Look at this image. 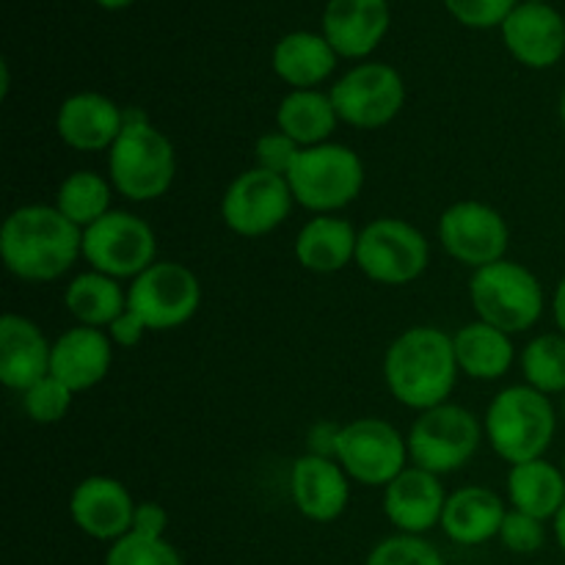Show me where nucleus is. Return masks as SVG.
I'll return each instance as SVG.
<instances>
[{"mask_svg":"<svg viewBox=\"0 0 565 565\" xmlns=\"http://www.w3.org/2000/svg\"><path fill=\"white\" fill-rule=\"evenodd\" d=\"M0 254L17 279L53 281L83 254V232L58 207L28 204L6 218Z\"/></svg>","mask_w":565,"mask_h":565,"instance_id":"obj_1","label":"nucleus"},{"mask_svg":"<svg viewBox=\"0 0 565 565\" xmlns=\"http://www.w3.org/2000/svg\"><path fill=\"white\" fill-rule=\"evenodd\" d=\"M452 337L434 326H414L390 345L384 359L386 386L397 403L417 412L441 406L458 375Z\"/></svg>","mask_w":565,"mask_h":565,"instance_id":"obj_2","label":"nucleus"},{"mask_svg":"<svg viewBox=\"0 0 565 565\" xmlns=\"http://www.w3.org/2000/svg\"><path fill=\"white\" fill-rule=\"evenodd\" d=\"M555 408L533 386H508L486 412V436L502 461L511 467L539 461L555 436Z\"/></svg>","mask_w":565,"mask_h":565,"instance_id":"obj_3","label":"nucleus"},{"mask_svg":"<svg viewBox=\"0 0 565 565\" xmlns=\"http://www.w3.org/2000/svg\"><path fill=\"white\" fill-rule=\"evenodd\" d=\"M110 182L130 202H152L171 188L177 154L169 138L149 121H127L108 154Z\"/></svg>","mask_w":565,"mask_h":565,"instance_id":"obj_4","label":"nucleus"},{"mask_svg":"<svg viewBox=\"0 0 565 565\" xmlns=\"http://www.w3.org/2000/svg\"><path fill=\"white\" fill-rule=\"evenodd\" d=\"M469 296L478 318L505 334H522L539 323L544 312V290L539 276L511 259H500L475 270Z\"/></svg>","mask_w":565,"mask_h":565,"instance_id":"obj_5","label":"nucleus"},{"mask_svg":"<svg viewBox=\"0 0 565 565\" xmlns=\"http://www.w3.org/2000/svg\"><path fill=\"white\" fill-rule=\"evenodd\" d=\"M292 199L301 207L315 213H331L362 193L364 166L353 149L345 143H318V147H303L292 163L290 174Z\"/></svg>","mask_w":565,"mask_h":565,"instance_id":"obj_6","label":"nucleus"},{"mask_svg":"<svg viewBox=\"0 0 565 565\" xmlns=\"http://www.w3.org/2000/svg\"><path fill=\"white\" fill-rule=\"evenodd\" d=\"M480 423L472 412L452 403L428 408L408 434V456L430 475H447L467 467L480 447Z\"/></svg>","mask_w":565,"mask_h":565,"instance_id":"obj_7","label":"nucleus"},{"mask_svg":"<svg viewBox=\"0 0 565 565\" xmlns=\"http://www.w3.org/2000/svg\"><path fill=\"white\" fill-rule=\"evenodd\" d=\"M428 259V241L408 221L375 218L359 232L356 265L379 285H408L419 279Z\"/></svg>","mask_w":565,"mask_h":565,"instance_id":"obj_8","label":"nucleus"},{"mask_svg":"<svg viewBox=\"0 0 565 565\" xmlns=\"http://www.w3.org/2000/svg\"><path fill=\"white\" fill-rule=\"evenodd\" d=\"M154 252L158 241L152 226L125 210H110L97 224L83 230V257L97 274L110 279L141 276L149 265H154Z\"/></svg>","mask_w":565,"mask_h":565,"instance_id":"obj_9","label":"nucleus"},{"mask_svg":"<svg viewBox=\"0 0 565 565\" xmlns=\"http://www.w3.org/2000/svg\"><path fill=\"white\" fill-rule=\"evenodd\" d=\"M342 469L362 486H390L406 469L408 441L384 419H353L331 439Z\"/></svg>","mask_w":565,"mask_h":565,"instance_id":"obj_10","label":"nucleus"},{"mask_svg":"<svg viewBox=\"0 0 565 565\" xmlns=\"http://www.w3.org/2000/svg\"><path fill=\"white\" fill-rule=\"evenodd\" d=\"M202 303L196 274L180 263H154L136 276L127 292V309L147 323V329L169 331L188 323Z\"/></svg>","mask_w":565,"mask_h":565,"instance_id":"obj_11","label":"nucleus"},{"mask_svg":"<svg viewBox=\"0 0 565 565\" xmlns=\"http://www.w3.org/2000/svg\"><path fill=\"white\" fill-rule=\"evenodd\" d=\"M329 97L345 125L375 130L390 125L401 114L406 88L403 77L390 64H362L337 81Z\"/></svg>","mask_w":565,"mask_h":565,"instance_id":"obj_12","label":"nucleus"},{"mask_svg":"<svg viewBox=\"0 0 565 565\" xmlns=\"http://www.w3.org/2000/svg\"><path fill=\"white\" fill-rule=\"evenodd\" d=\"M292 191L287 177L252 169L237 177L224 193L221 215L235 235L259 237L274 232L290 215Z\"/></svg>","mask_w":565,"mask_h":565,"instance_id":"obj_13","label":"nucleus"},{"mask_svg":"<svg viewBox=\"0 0 565 565\" xmlns=\"http://www.w3.org/2000/svg\"><path fill=\"white\" fill-rule=\"evenodd\" d=\"M439 237L452 259L469 268H486L505 259L511 232L505 218L489 204L458 202L441 215Z\"/></svg>","mask_w":565,"mask_h":565,"instance_id":"obj_14","label":"nucleus"},{"mask_svg":"<svg viewBox=\"0 0 565 565\" xmlns=\"http://www.w3.org/2000/svg\"><path fill=\"white\" fill-rule=\"evenodd\" d=\"M72 522L97 541H119L132 530L136 502L114 478L94 475L77 483L70 500Z\"/></svg>","mask_w":565,"mask_h":565,"instance_id":"obj_15","label":"nucleus"},{"mask_svg":"<svg viewBox=\"0 0 565 565\" xmlns=\"http://www.w3.org/2000/svg\"><path fill=\"white\" fill-rule=\"evenodd\" d=\"M447 494L439 483V475H430L425 469L412 467L403 469L384 494L386 519L403 530L406 535H423L441 524L445 516Z\"/></svg>","mask_w":565,"mask_h":565,"instance_id":"obj_16","label":"nucleus"},{"mask_svg":"<svg viewBox=\"0 0 565 565\" xmlns=\"http://www.w3.org/2000/svg\"><path fill=\"white\" fill-rule=\"evenodd\" d=\"M502 39L524 66L546 70L565 53V22L546 3H524L502 22Z\"/></svg>","mask_w":565,"mask_h":565,"instance_id":"obj_17","label":"nucleus"},{"mask_svg":"<svg viewBox=\"0 0 565 565\" xmlns=\"http://www.w3.org/2000/svg\"><path fill=\"white\" fill-rule=\"evenodd\" d=\"M61 141L81 152L110 149L125 130V110L105 94L83 92L66 99L55 116Z\"/></svg>","mask_w":565,"mask_h":565,"instance_id":"obj_18","label":"nucleus"},{"mask_svg":"<svg viewBox=\"0 0 565 565\" xmlns=\"http://www.w3.org/2000/svg\"><path fill=\"white\" fill-rule=\"evenodd\" d=\"M53 345L22 315H3L0 320V381L17 392L31 390L50 375Z\"/></svg>","mask_w":565,"mask_h":565,"instance_id":"obj_19","label":"nucleus"},{"mask_svg":"<svg viewBox=\"0 0 565 565\" xmlns=\"http://www.w3.org/2000/svg\"><path fill=\"white\" fill-rule=\"evenodd\" d=\"M390 28L386 0H331L323 14V33L337 55L364 58L379 47Z\"/></svg>","mask_w":565,"mask_h":565,"instance_id":"obj_20","label":"nucleus"},{"mask_svg":"<svg viewBox=\"0 0 565 565\" xmlns=\"http://www.w3.org/2000/svg\"><path fill=\"white\" fill-rule=\"evenodd\" d=\"M345 469L323 456H301L292 463L290 491L298 511L312 522H334L351 500Z\"/></svg>","mask_w":565,"mask_h":565,"instance_id":"obj_21","label":"nucleus"},{"mask_svg":"<svg viewBox=\"0 0 565 565\" xmlns=\"http://www.w3.org/2000/svg\"><path fill=\"white\" fill-rule=\"evenodd\" d=\"M110 362H114L110 337L92 326H81L55 340L50 375L70 386L72 392H83L97 386L108 375Z\"/></svg>","mask_w":565,"mask_h":565,"instance_id":"obj_22","label":"nucleus"},{"mask_svg":"<svg viewBox=\"0 0 565 565\" xmlns=\"http://www.w3.org/2000/svg\"><path fill=\"white\" fill-rule=\"evenodd\" d=\"M505 516V502L494 491L483 486H467L447 497L441 530L456 544L478 546L500 535Z\"/></svg>","mask_w":565,"mask_h":565,"instance_id":"obj_23","label":"nucleus"},{"mask_svg":"<svg viewBox=\"0 0 565 565\" xmlns=\"http://www.w3.org/2000/svg\"><path fill=\"white\" fill-rule=\"evenodd\" d=\"M359 232L351 221L318 215L309 221L296 237L298 263L315 274H334L345 268L351 259H356Z\"/></svg>","mask_w":565,"mask_h":565,"instance_id":"obj_24","label":"nucleus"},{"mask_svg":"<svg viewBox=\"0 0 565 565\" xmlns=\"http://www.w3.org/2000/svg\"><path fill=\"white\" fill-rule=\"evenodd\" d=\"M508 497L513 511H522L541 522L555 519L565 505V472L544 458L516 463L508 475Z\"/></svg>","mask_w":565,"mask_h":565,"instance_id":"obj_25","label":"nucleus"},{"mask_svg":"<svg viewBox=\"0 0 565 565\" xmlns=\"http://www.w3.org/2000/svg\"><path fill=\"white\" fill-rule=\"evenodd\" d=\"M452 345H456L458 367L469 379L497 381L513 364L511 334L486 323V320H475V323L458 329V334L452 337Z\"/></svg>","mask_w":565,"mask_h":565,"instance_id":"obj_26","label":"nucleus"},{"mask_svg":"<svg viewBox=\"0 0 565 565\" xmlns=\"http://www.w3.org/2000/svg\"><path fill=\"white\" fill-rule=\"evenodd\" d=\"M337 66V53L326 36L315 33H290L274 50V70L285 83L309 88L323 83Z\"/></svg>","mask_w":565,"mask_h":565,"instance_id":"obj_27","label":"nucleus"},{"mask_svg":"<svg viewBox=\"0 0 565 565\" xmlns=\"http://www.w3.org/2000/svg\"><path fill=\"white\" fill-rule=\"evenodd\" d=\"M334 103L326 94L312 92V88H296L281 99L279 110H276V125L279 132L298 143V147H318V143L329 141L331 132L337 130Z\"/></svg>","mask_w":565,"mask_h":565,"instance_id":"obj_28","label":"nucleus"},{"mask_svg":"<svg viewBox=\"0 0 565 565\" xmlns=\"http://www.w3.org/2000/svg\"><path fill=\"white\" fill-rule=\"evenodd\" d=\"M66 309L81 320L83 326H110L127 309V296L116 279L105 274H81L66 287Z\"/></svg>","mask_w":565,"mask_h":565,"instance_id":"obj_29","label":"nucleus"},{"mask_svg":"<svg viewBox=\"0 0 565 565\" xmlns=\"http://www.w3.org/2000/svg\"><path fill=\"white\" fill-rule=\"evenodd\" d=\"M55 207L72 224L88 230L110 213V182L94 171H75L61 182Z\"/></svg>","mask_w":565,"mask_h":565,"instance_id":"obj_30","label":"nucleus"},{"mask_svg":"<svg viewBox=\"0 0 565 565\" xmlns=\"http://www.w3.org/2000/svg\"><path fill=\"white\" fill-rule=\"evenodd\" d=\"M522 370L527 386L544 395H565V334H541L524 348Z\"/></svg>","mask_w":565,"mask_h":565,"instance_id":"obj_31","label":"nucleus"},{"mask_svg":"<svg viewBox=\"0 0 565 565\" xmlns=\"http://www.w3.org/2000/svg\"><path fill=\"white\" fill-rule=\"evenodd\" d=\"M105 565H185L180 552L166 539H149V535L127 533L125 539L114 541L105 555Z\"/></svg>","mask_w":565,"mask_h":565,"instance_id":"obj_32","label":"nucleus"},{"mask_svg":"<svg viewBox=\"0 0 565 565\" xmlns=\"http://www.w3.org/2000/svg\"><path fill=\"white\" fill-rule=\"evenodd\" d=\"M364 565H445L439 550L419 535H392L370 552Z\"/></svg>","mask_w":565,"mask_h":565,"instance_id":"obj_33","label":"nucleus"},{"mask_svg":"<svg viewBox=\"0 0 565 565\" xmlns=\"http://www.w3.org/2000/svg\"><path fill=\"white\" fill-rule=\"evenodd\" d=\"M72 395L75 392L70 386L61 384L58 379L47 375L39 384H33L31 390L22 392V406H25V414L39 425H53L70 412Z\"/></svg>","mask_w":565,"mask_h":565,"instance_id":"obj_34","label":"nucleus"},{"mask_svg":"<svg viewBox=\"0 0 565 565\" xmlns=\"http://www.w3.org/2000/svg\"><path fill=\"white\" fill-rule=\"evenodd\" d=\"M500 541L505 544V550L516 552V555H533L546 544L544 522L522 511H508L500 530Z\"/></svg>","mask_w":565,"mask_h":565,"instance_id":"obj_35","label":"nucleus"},{"mask_svg":"<svg viewBox=\"0 0 565 565\" xmlns=\"http://www.w3.org/2000/svg\"><path fill=\"white\" fill-rule=\"evenodd\" d=\"M458 22L469 28L502 25L516 9V0H445Z\"/></svg>","mask_w":565,"mask_h":565,"instance_id":"obj_36","label":"nucleus"},{"mask_svg":"<svg viewBox=\"0 0 565 565\" xmlns=\"http://www.w3.org/2000/svg\"><path fill=\"white\" fill-rule=\"evenodd\" d=\"M301 149L303 147H298L292 138L285 136V132H268V136H263L257 141L254 154H257L259 169L274 171V174H279V177H287Z\"/></svg>","mask_w":565,"mask_h":565,"instance_id":"obj_37","label":"nucleus"},{"mask_svg":"<svg viewBox=\"0 0 565 565\" xmlns=\"http://www.w3.org/2000/svg\"><path fill=\"white\" fill-rule=\"evenodd\" d=\"M166 527H169V513H166L163 505H158V502H138L130 533L149 535V539H163Z\"/></svg>","mask_w":565,"mask_h":565,"instance_id":"obj_38","label":"nucleus"},{"mask_svg":"<svg viewBox=\"0 0 565 565\" xmlns=\"http://www.w3.org/2000/svg\"><path fill=\"white\" fill-rule=\"evenodd\" d=\"M110 331V340L116 342V345L121 348H132L141 342L143 331H147V323H143L141 318H138L136 312H130V309H125V312L119 315V318L114 320V323L108 326Z\"/></svg>","mask_w":565,"mask_h":565,"instance_id":"obj_39","label":"nucleus"},{"mask_svg":"<svg viewBox=\"0 0 565 565\" xmlns=\"http://www.w3.org/2000/svg\"><path fill=\"white\" fill-rule=\"evenodd\" d=\"M552 312H555L557 329H561L563 334H565V276H563V281H561V285H557V290H555V301H552Z\"/></svg>","mask_w":565,"mask_h":565,"instance_id":"obj_40","label":"nucleus"},{"mask_svg":"<svg viewBox=\"0 0 565 565\" xmlns=\"http://www.w3.org/2000/svg\"><path fill=\"white\" fill-rule=\"evenodd\" d=\"M555 539H557V544H561V550L565 552V505L555 516Z\"/></svg>","mask_w":565,"mask_h":565,"instance_id":"obj_41","label":"nucleus"},{"mask_svg":"<svg viewBox=\"0 0 565 565\" xmlns=\"http://www.w3.org/2000/svg\"><path fill=\"white\" fill-rule=\"evenodd\" d=\"M99 6H105V9H125V6H130L132 0H97Z\"/></svg>","mask_w":565,"mask_h":565,"instance_id":"obj_42","label":"nucleus"},{"mask_svg":"<svg viewBox=\"0 0 565 565\" xmlns=\"http://www.w3.org/2000/svg\"><path fill=\"white\" fill-rule=\"evenodd\" d=\"M561 119H563V127H565V88H563V97H561Z\"/></svg>","mask_w":565,"mask_h":565,"instance_id":"obj_43","label":"nucleus"},{"mask_svg":"<svg viewBox=\"0 0 565 565\" xmlns=\"http://www.w3.org/2000/svg\"><path fill=\"white\" fill-rule=\"evenodd\" d=\"M527 3H544V0H527Z\"/></svg>","mask_w":565,"mask_h":565,"instance_id":"obj_44","label":"nucleus"},{"mask_svg":"<svg viewBox=\"0 0 565 565\" xmlns=\"http://www.w3.org/2000/svg\"><path fill=\"white\" fill-rule=\"evenodd\" d=\"M563 472H565V461H563Z\"/></svg>","mask_w":565,"mask_h":565,"instance_id":"obj_45","label":"nucleus"},{"mask_svg":"<svg viewBox=\"0 0 565 565\" xmlns=\"http://www.w3.org/2000/svg\"><path fill=\"white\" fill-rule=\"evenodd\" d=\"M563 412H565V401H563Z\"/></svg>","mask_w":565,"mask_h":565,"instance_id":"obj_46","label":"nucleus"}]
</instances>
